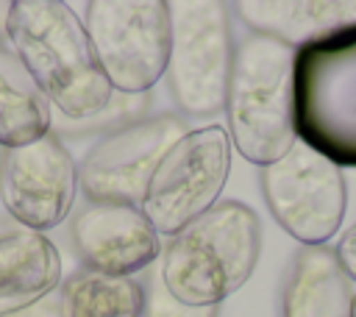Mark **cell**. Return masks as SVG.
I'll list each match as a JSON object with an SVG mask.
<instances>
[{"mask_svg":"<svg viewBox=\"0 0 356 317\" xmlns=\"http://www.w3.org/2000/svg\"><path fill=\"white\" fill-rule=\"evenodd\" d=\"M356 284L334 247H300L292 256L281 295V317H353Z\"/></svg>","mask_w":356,"mask_h":317,"instance_id":"13","label":"cell"},{"mask_svg":"<svg viewBox=\"0 0 356 317\" xmlns=\"http://www.w3.org/2000/svg\"><path fill=\"white\" fill-rule=\"evenodd\" d=\"M147 95H122V92H114V97L108 100V106L86 120H67L61 114L53 111V125L67 133V136H83V133H92V131H117L122 125H131L136 120L145 117V108H147ZM53 131V128H50Z\"/></svg>","mask_w":356,"mask_h":317,"instance_id":"17","label":"cell"},{"mask_svg":"<svg viewBox=\"0 0 356 317\" xmlns=\"http://www.w3.org/2000/svg\"><path fill=\"white\" fill-rule=\"evenodd\" d=\"M53 128V108L8 42H0V147H19Z\"/></svg>","mask_w":356,"mask_h":317,"instance_id":"15","label":"cell"},{"mask_svg":"<svg viewBox=\"0 0 356 317\" xmlns=\"http://www.w3.org/2000/svg\"><path fill=\"white\" fill-rule=\"evenodd\" d=\"M228 8L250 33L273 36L295 50L356 25V0H239Z\"/></svg>","mask_w":356,"mask_h":317,"instance_id":"12","label":"cell"},{"mask_svg":"<svg viewBox=\"0 0 356 317\" xmlns=\"http://www.w3.org/2000/svg\"><path fill=\"white\" fill-rule=\"evenodd\" d=\"M145 309L142 317H217L220 306H189L170 295V289L161 281L159 264L145 278Z\"/></svg>","mask_w":356,"mask_h":317,"instance_id":"18","label":"cell"},{"mask_svg":"<svg viewBox=\"0 0 356 317\" xmlns=\"http://www.w3.org/2000/svg\"><path fill=\"white\" fill-rule=\"evenodd\" d=\"M170 6L167 83L184 117H214L225 108L234 42L228 6L220 0H175Z\"/></svg>","mask_w":356,"mask_h":317,"instance_id":"6","label":"cell"},{"mask_svg":"<svg viewBox=\"0 0 356 317\" xmlns=\"http://www.w3.org/2000/svg\"><path fill=\"white\" fill-rule=\"evenodd\" d=\"M231 150L222 125H203L189 128L164 153L139 206L159 236H175L220 203L231 172Z\"/></svg>","mask_w":356,"mask_h":317,"instance_id":"7","label":"cell"},{"mask_svg":"<svg viewBox=\"0 0 356 317\" xmlns=\"http://www.w3.org/2000/svg\"><path fill=\"white\" fill-rule=\"evenodd\" d=\"M261 250V222L239 200H220L192 220L159 256V273L172 298L189 306H220L253 273Z\"/></svg>","mask_w":356,"mask_h":317,"instance_id":"3","label":"cell"},{"mask_svg":"<svg viewBox=\"0 0 356 317\" xmlns=\"http://www.w3.org/2000/svg\"><path fill=\"white\" fill-rule=\"evenodd\" d=\"M8 317H61V311H58V295L53 292V295L42 298L39 303H33V306H28L22 311H14Z\"/></svg>","mask_w":356,"mask_h":317,"instance_id":"20","label":"cell"},{"mask_svg":"<svg viewBox=\"0 0 356 317\" xmlns=\"http://www.w3.org/2000/svg\"><path fill=\"white\" fill-rule=\"evenodd\" d=\"M6 42L19 56L50 108L67 120H86L114 97L83 19L58 0H14L6 19Z\"/></svg>","mask_w":356,"mask_h":317,"instance_id":"1","label":"cell"},{"mask_svg":"<svg viewBox=\"0 0 356 317\" xmlns=\"http://www.w3.org/2000/svg\"><path fill=\"white\" fill-rule=\"evenodd\" d=\"M3 150H6V147H0V161H3Z\"/></svg>","mask_w":356,"mask_h":317,"instance_id":"23","label":"cell"},{"mask_svg":"<svg viewBox=\"0 0 356 317\" xmlns=\"http://www.w3.org/2000/svg\"><path fill=\"white\" fill-rule=\"evenodd\" d=\"M83 28L114 92L147 95L164 78L170 58L167 0H89Z\"/></svg>","mask_w":356,"mask_h":317,"instance_id":"5","label":"cell"},{"mask_svg":"<svg viewBox=\"0 0 356 317\" xmlns=\"http://www.w3.org/2000/svg\"><path fill=\"white\" fill-rule=\"evenodd\" d=\"M295 47L248 33L234 44V61L225 92L228 139L236 153L267 167L295 142Z\"/></svg>","mask_w":356,"mask_h":317,"instance_id":"2","label":"cell"},{"mask_svg":"<svg viewBox=\"0 0 356 317\" xmlns=\"http://www.w3.org/2000/svg\"><path fill=\"white\" fill-rule=\"evenodd\" d=\"M261 192L275 222L300 247L328 245L348 209L342 170L303 142H295L278 161L261 167Z\"/></svg>","mask_w":356,"mask_h":317,"instance_id":"8","label":"cell"},{"mask_svg":"<svg viewBox=\"0 0 356 317\" xmlns=\"http://www.w3.org/2000/svg\"><path fill=\"white\" fill-rule=\"evenodd\" d=\"M70 234L83 267L103 275L134 278L161 256V236L136 206L86 203L72 217Z\"/></svg>","mask_w":356,"mask_h":317,"instance_id":"11","label":"cell"},{"mask_svg":"<svg viewBox=\"0 0 356 317\" xmlns=\"http://www.w3.org/2000/svg\"><path fill=\"white\" fill-rule=\"evenodd\" d=\"M295 133L339 170H356V25L295 53Z\"/></svg>","mask_w":356,"mask_h":317,"instance_id":"4","label":"cell"},{"mask_svg":"<svg viewBox=\"0 0 356 317\" xmlns=\"http://www.w3.org/2000/svg\"><path fill=\"white\" fill-rule=\"evenodd\" d=\"M353 317H356V298H353Z\"/></svg>","mask_w":356,"mask_h":317,"instance_id":"22","label":"cell"},{"mask_svg":"<svg viewBox=\"0 0 356 317\" xmlns=\"http://www.w3.org/2000/svg\"><path fill=\"white\" fill-rule=\"evenodd\" d=\"M8 8H11V3H0V42H6V19H8Z\"/></svg>","mask_w":356,"mask_h":317,"instance_id":"21","label":"cell"},{"mask_svg":"<svg viewBox=\"0 0 356 317\" xmlns=\"http://www.w3.org/2000/svg\"><path fill=\"white\" fill-rule=\"evenodd\" d=\"M78 189V164L53 131L36 142L3 150L0 200L19 228L44 234L61 225Z\"/></svg>","mask_w":356,"mask_h":317,"instance_id":"10","label":"cell"},{"mask_svg":"<svg viewBox=\"0 0 356 317\" xmlns=\"http://www.w3.org/2000/svg\"><path fill=\"white\" fill-rule=\"evenodd\" d=\"M334 253H337L342 270L348 273V278L356 284V222H353L350 228H345V234L337 239Z\"/></svg>","mask_w":356,"mask_h":317,"instance_id":"19","label":"cell"},{"mask_svg":"<svg viewBox=\"0 0 356 317\" xmlns=\"http://www.w3.org/2000/svg\"><path fill=\"white\" fill-rule=\"evenodd\" d=\"M178 114H153L108 131L78 164V186L89 203L142 206L147 184L164 153L186 133Z\"/></svg>","mask_w":356,"mask_h":317,"instance_id":"9","label":"cell"},{"mask_svg":"<svg viewBox=\"0 0 356 317\" xmlns=\"http://www.w3.org/2000/svg\"><path fill=\"white\" fill-rule=\"evenodd\" d=\"M61 317H142L145 286L128 275H103L95 270H75L58 284Z\"/></svg>","mask_w":356,"mask_h":317,"instance_id":"16","label":"cell"},{"mask_svg":"<svg viewBox=\"0 0 356 317\" xmlns=\"http://www.w3.org/2000/svg\"><path fill=\"white\" fill-rule=\"evenodd\" d=\"M58 284L61 256L44 234L28 228L0 234V317L39 303Z\"/></svg>","mask_w":356,"mask_h":317,"instance_id":"14","label":"cell"}]
</instances>
